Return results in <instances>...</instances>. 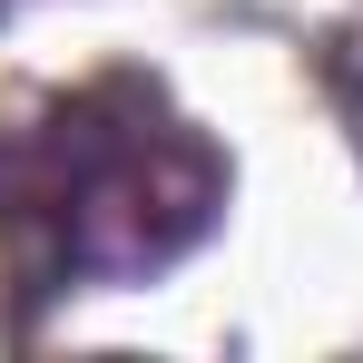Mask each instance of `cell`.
<instances>
[{
  "label": "cell",
  "instance_id": "cell-1",
  "mask_svg": "<svg viewBox=\"0 0 363 363\" xmlns=\"http://www.w3.org/2000/svg\"><path fill=\"white\" fill-rule=\"evenodd\" d=\"M216 196H226L216 147L167 118V99L138 79L50 99L0 138V236L30 285L147 275L206 236Z\"/></svg>",
  "mask_w": 363,
  "mask_h": 363
}]
</instances>
